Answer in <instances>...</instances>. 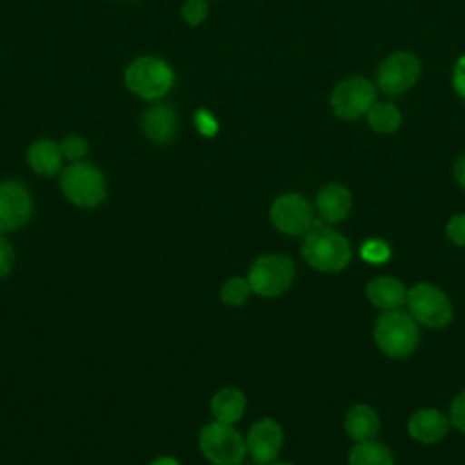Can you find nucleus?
<instances>
[{
	"instance_id": "dca6fc26",
	"label": "nucleus",
	"mask_w": 465,
	"mask_h": 465,
	"mask_svg": "<svg viewBox=\"0 0 465 465\" xmlns=\"http://www.w3.org/2000/svg\"><path fill=\"white\" fill-rule=\"evenodd\" d=\"M365 294H367L369 302L381 311L401 309V305H405V302H407V289L394 276L372 278L365 287Z\"/></svg>"
},
{
	"instance_id": "423d86ee",
	"label": "nucleus",
	"mask_w": 465,
	"mask_h": 465,
	"mask_svg": "<svg viewBox=\"0 0 465 465\" xmlns=\"http://www.w3.org/2000/svg\"><path fill=\"white\" fill-rule=\"evenodd\" d=\"M200 449L214 465H240L247 452L242 434L232 425L222 421L209 423L202 429Z\"/></svg>"
},
{
	"instance_id": "ddd939ff",
	"label": "nucleus",
	"mask_w": 465,
	"mask_h": 465,
	"mask_svg": "<svg viewBox=\"0 0 465 465\" xmlns=\"http://www.w3.org/2000/svg\"><path fill=\"white\" fill-rule=\"evenodd\" d=\"M450 425V420L440 412L438 409L423 407L418 409L411 414L407 421V430L412 440L423 443V445H432L443 440Z\"/></svg>"
},
{
	"instance_id": "9d476101",
	"label": "nucleus",
	"mask_w": 465,
	"mask_h": 465,
	"mask_svg": "<svg viewBox=\"0 0 465 465\" xmlns=\"http://www.w3.org/2000/svg\"><path fill=\"white\" fill-rule=\"evenodd\" d=\"M269 214L272 225L280 232L291 236L305 234L314 223L311 203L298 193H285L278 196L272 202Z\"/></svg>"
},
{
	"instance_id": "473e14b6",
	"label": "nucleus",
	"mask_w": 465,
	"mask_h": 465,
	"mask_svg": "<svg viewBox=\"0 0 465 465\" xmlns=\"http://www.w3.org/2000/svg\"><path fill=\"white\" fill-rule=\"evenodd\" d=\"M272 465H292V463H287V461H278V463H272Z\"/></svg>"
},
{
	"instance_id": "aec40b11",
	"label": "nucleus",
	"mask_w": 465,
	"mask_h": 465,
	"mask_svg": "<svg viewBox=\"0 0 465 465\" xmlns=\"http://www.w3.org/2000/svg\"><path fill=\"white\" fill-rule=\"evenodd\" d=\"M349 465H394V458L387 445L376 440H367L352 445L349 452Z\"/></svg>"
},
{
	"instance_id": "2eb2a0df",
	"label": "nucleus",
	"mask_w": 465,
	"mask_h": 465,
	"mask_svg": "<svg viewBox=\"0 0 465 465\" xmlns=\"http://www.w3.org/2000/svg\"><path fill=\"white\" fill-rule=\"evenodd\" d=\"M178 129V116L171 105H151L142 116V131L154 143H169Z\"/></svg>"
},
{
	"instance_id": "4468645a",
	"label": "nucleus",
	"mask_w": 465,
	"mask_h": 465,
	"mask_svg": "<svg viewBox=\"0 0 465 465\" xmlns=\"http://www.w3.org/2000/svg\"><path fill=\"white\" fill-rule=\"evenodd\" d=\"M352 207L351 191L341 183H327L316 194V211L325 223L343 222Z\"/></svg>"
},
{
	"instance_id": "cd10ccee",
	"label": "nucleus",
	"mask_w": 465,
	"mask_h": 465,
	"mask_svg": "<svg viewBox=\"0 0 465 465\" xmlns=\"http://www.w3.org/2000/svg\"><path fill=\"white\" fill-rule=\"evenodd\" d=\"M449 420L454 429L465 432V389L452 400L449 409Z\"/></svg>"
},
{
	"instance_id": "bb28decb",
	"label": "nucleus",
	"mask_w": 465,
	"mask_h": 465,
	"mask_svg": "<svg viewBox=\"0 0 465 465\" xmlns=\"http://www.w3.org/2000/svg\"><path fill=\"white\" fill-rule=\"evenodd\" d=\"M194 127L202 136H207V138L214 136L220 129L216 118L207 109H198L194 113Z\"/></svg>"
},
{
	"instance_id": "9b49d317",
	"label": "nucleus",
	"mask_w": 465,
	"mask_h": 465,
	"mask_svg": "<svg viewBox=\"0 0 465 465\" xmlns=\"http://www.w3.org/2000/svg\"><path fill=\"white\" fill-rule=\"evenodd\" d=\"M33 213V198L25 185L16 180L0 182V232L24 227Z\"/></svg>"
},
{
	"instance_id": "39448f33",
	"label": "nucleus",
	"mask_w": 465,
	"mask_h": 465,
	"mask_svg": "<svg viewBox=\"0 0 465 465\" xmlns=\"http://www.w3.org/2000/svg\"><path fill=\"white\" fill-rule=\"evenodd\" d=\"M407 311L418 325L429 329H443L452 320V305L447 294L427 282H420L407 289Z\"/></svg>"
},
{
	"instance_id": "f8f14e48",
	"label": "nucleus",
	"mask_w": 465,
	"mask_h": 465,
	"mask_svg": "<svg viewBox=\"0 0 465 465\" xmlns=\"http://www.w3.org/2000/svg\"><path fill=\"white\" fill-rule=\"evenodd\" d=\"M282 443H283L282 427L271 418L258 420L249 429V434H247V440H245L247 452L260 465L272 463L280 454Z\"/></svg>"
},
{
	"instance_id": "4be33fe9",
	"label": "nucleus",
	"mask_w": 465,
	"mask_h": 465,
	"mask_svg": "<svg viewBox=\"0 0 465 465\" xmlns=\"http://www.w3.org/2000/svg\"><path fill=\"white\" fill-rule=\"evenodd\" d=\"M252 292L251 289V283L249 280L245 278H240V276H232L229 278L222 289H220V298L223 303L227 305H232V307H238V305H243L249 298V294Z\"/></svg>"
},
{
	"instance_id": "f3484780",
	"label": "nucleus",
	"mask_w": 465,
	"mask_h": 465,
	"mask_svg": "<svg viewBox=\"0 0 465 465\" xmlns=\"http://www.w3.org/2000/svg\"><path fill=\"white\" fill-rule=\"evenodd\" d=\"M343 427H345V432L354 441L374 440V436L380 430V416L371 405L358 403L347 411Z\"/></svg>"
},
{
	"instance_id": "412c9836",
	"label": "nucleus",
	"mask_w": 465,
	"mask_h": 465,
	"mask_svg": "<svg viewBox=\"0 0 465 465\" xmlns=\"http://www.w3.org/2000/svg\"><path fill=\"white\" fill-rule=\"evenodd\" d=\"M369 125L381 134L396 133L401 125V113L392 102H374L367 111Z\"/></svg>"
},
{
	"instance_id": "7ed1b4c3",
	"label": "nucleus",
	"mask_w": 465,
	"mask_h": 465,
	"mask_svg": "<svg viewBox=\"0 0 465 465\" xmlns=\"http://www.w3.org/2000/svg\"><path fill=\"white\" fill-rule=\"evenodd\" d=\"M125 87L142 100H160L174 85L173 67L160 56H138L124 73Z\"/></svg>"
},
{
	"instance_id": "f03ea898",
	"label": "nucleus",
	"mask_w": 465,
	"mask_h": 465,
	"mask_svg": "<svg viewBox=\"0 0 465 465\" xmlns=\"http://www.w3.org/2000/svg\"><path fill=\"white\" fill-rule=\"evenodd\" d=\"M374 343L389 358L400 360L411 356L420 341L418 322L409 311H383L374 323Z\"/></svg>"
},
{
	"instance_id": "a211bd4d",
	"label": "nucleus",
	"mask_w": 465,
	"mask_h": 465,
	"mask_svg": "<svg viewBox=\"0 0 465 465\" xmlns=\"http://www.w3.org/2000/svg\"><path fill=\"white\" fill-rule=\"evenodd\" d=\"M60 143L53 140H36L27 149V163L40 176H53L62 167Z\"/></svg>"
},
{
	"instance_id": "6ab92c4d",
	"label": "nucleus",
	"mask_w": 465,
	"mask_h": 465,
	"mask_svg": "<svg viewBox=\"0 0 465 465\" xmlns=\"http://www.w3.org/2000/svg\"><path fill=\"white\" fill-rule=\"evenodd\" d=\"M211 411L216 421L232 425L242 418L245 411V396L236 387H223L213 396Z\"/></svg>"
},
{
	"instance_id": "5701e85b",
	"label": "nucleus",
	"mask_w": 465,
	"mask_h": 465,
	"mask_svg": "<svg viewBox=\"0 0 465 465\" xmlns=\"http://www.w3.org/2000/svg\"><path fill=\"white\" fill-rule=\"evenodd\" d=\"M360 256L361 260H365L367 263H374V265H381L385 262H389L391 258V247L385 240L381 238H367L361 247H360Z\"/></svg>"
},
{
	"instance_id": "a878e982",
	"label": "nucleus",
	"mask_w": 465,
	"mask_h": 465,
	"mask_svg": "<svg viewBox=\"0 0 465 465\" xmlns=\"http://www.w3.org/2000/svg\"><path fill=\"white\" fill-rule=\"evenodd\" d=\"M445 234L447 238L458 245V247H465V213L454 214L447 225H445Z\"/></svg>"
},
{
	"instance_id": "0eeeda50",
	"label": "nucleus",
	"mask_w": 465,
	"mask_h": 465,
	"mask_svg": "<svg viewBox=\"0 0 465 465\" xmlns=\"http://www.w3.org/2000/svg\"><path fill=\"white\" fill-rule=\"evenodd\" d=\"M252 292L263 298H276L283 294L294 280V265L283 254L260 256L247 276Z\"/></svg>"
},
{
	"instance_id": "b1692460",
	"label": "nucleus",
	"mask_w": 465,
	"mask_h": 465,
	"mask_svg": "<svg viewBox=\"0 0 465 465\" xmlns=\"http://www.w3.org/2000/svg\"><path fill=\"white\" fill-rule=\"evenodd\" d=\"M60 151H62V156L73 163V162H80L85 158V154L89 151V143L85 138H82L78 134H67L60 142Z\"/></svg>"
},
{
	"instance_id": "6e6552de",
	"label": "nucleus",
	"mask_w": 465,
	"mask_h": 465,
	"mask_svg": "<svg viewBox=\"0 0 465 465\" xmlns=\"http://www.w3.org/2000/svg\"><path fill=\"white\" fill-rule=\"evenodd\" d=\"M374 102L376 87L360 74L341 80L331 94V107L341 120H358Z\"/></svg>"
},
{
	"instance_id": "2f4dec72",
	"label": "nucleus",
	"mask_w": 465,
	"mask_h": 465,
	"mask_svg": "<svg viewBox=\"0 0 465 465\" xmlns=\"http://www.w3.org/2000/svg\"><path fill=\"white\" fill-rule=\"evenodd\" d=\"M151 465H180V463L171 456H162V458H156Z\"/></svg>"
},
{
	"instance_id": "c756f323",
	"label": "nucleus",
	"mask_w": 465,
	"mask_h": 465,
	"mask_svg": "<svg viewBox=\"0 0 465 465\" xmlns=\"http://www.w3.org/2000/svg\"><path fill=\"white\" fill-rule=\"evenodd\" d=\"M452 87L465 100V54H461L452 67Z\"/></svg>"
},
{
	"instance_id": "1a4fd4ad",
	"label": "nucleus",
	"mask_w": 465,
	"mask_h": 465,
	"mask_svg": "<svg viewBox=\"0 0 465 465\" xmlns=\"http://www.w3.org/2000/svg\"><path fill=\"white\" fill-rule=\"evenodd\" d=\"M420 74L421 64L418 56L409 51H396L378 65L376 84L385 94H400L409 91Z\"/></svg>"
},
{
	"instance_id": "7c9ffc66",
	"label": "nucleus",
	"mask_w": 465,
	"mask_h": 465,
	"mask_svg": "<svg viewBox=\"0 0 465 465\" xmlns=\"http://www.w3.org/2000/svg\"><path fill=\"white\" fill-rule=\"evenodd\" d=\"M452 173H454V180H456L461 187H465V154H461V156L456 160Z\"/></svg>"
},
{
	"instance_id": "c85d7f7f",
	"label": "nucleus",
	"mask_w": 465,
	"mask_h": 465,
	"mask_svg": "<svg viewBox=\"0 0 465 465\" xmlns=\"http://www.w3.org/2000/svg\"><path fill=\"white\" fill-rule=\"evenodd\" d=\"M15 263V251L13 245L0 236V278L7 276Z\"/></svg>"
},
{
	"instance_id": "f257e3e1",
	"label": "nucleus",
	"mask_w": 465,
	"mask_h": 465,
	"mask_svg": "<svg viewBox=\"0 0 465 465\" xmlns=\"http://www.w3.org/2000/svg\"><path fill=\"white\" fill-rule=\"evenodd\" d=\"M302 256L320 272H340L351 262V245L341 232L323 220H314L312 227L303 234Z\"/></svg>"
},
{
	"instance_id": "20e7f679",
	"label": "nucleus",
	"mask_w": 465,
	"mask_h": 465,
	"mask_svg": "<svg viewBox=\"0 0 465 465\" xmlns=\"http://www.w3.org/2000/svg\"><path fill=\"white\" fill-rule=\"evenodd\" d=\"M60 187L64 196L78 207H96L105 198V178L98 167L87 162H73L62 171Z\"/></svg>"
},
{
	"instance_id": "393cba45",
	"label": "nucleus",
	"mask_w": 465,
	"mask_h": 465,
	"mask_svg": "<svg viewBox=\"0 0 465 465\" xmlns=\"http://www.w3.org/2000/svg\"><path fill=\"white\" fill-rule=\"evenodd\" d=\"M182 18L187 25H200L209 13L207 0H185L182 5Z\"/></svg>"
}]
</instances>
